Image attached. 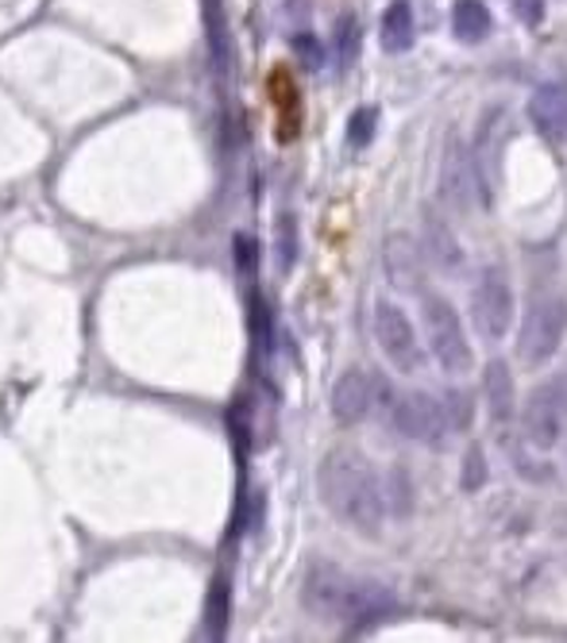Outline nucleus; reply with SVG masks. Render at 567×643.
<instances>
[{
	"label": "nucleus",
	"mask_w": 567,
	"mask_h": 643,
	"mask_svg": "<svg viewBox=\"0 0 567 643\" xmlns=\"http://www.w3.org/2000/svg\"><path fill=\"white\" fill-rule=\"evenodd\" d=\"M317 493L324 509L359 536H378L387 521V501H382V478L352 448H332L317 466Z\"/></svg>",
	"instance_id": "obj_1"
},
{
	"label": "nucleus",
	"mask_w": 567,
	"mask_h": 643,
	"mask_svg": "<svg viewBox=\"0 0 567 643\" xmlns=\"http://www.w3.org/2000/svg\"><path fill=\"white\" fill-rule=\"evenodd\" d=\"M302 605L312 617L347 628H370L394 612V594L378 582H363L332 562H312L302 582Z\"/></svg>",
	"instance_id": "obj_2"
},
{
	"label": "nucleus",
	"mask_w": 567,
	"mask_h": 643,
	"mask_svg": "<svg viewBox=\"0 0 567 643\" xmlns=\"http://www.w3.org/2000/svg\"><path fill=\"white\" fill-rule=\"evenodd\" d=\"M370 382H375V408L382 420L394 428L398 436L413 443H428V448H440L448 436V420L445 408H440V397L425 390H398L387 374L370 370Z\"/></svg>",
	"instance_id": "obj_3"
},
{
	"label": "nucleus",
	"mask_w": 567,
	"mask_h": 643,
	"mask_svg": "<svg viewBox=\"0 0 567 643\" xmlns=\"http://www.w3.org/2000/svg\"><path fill=\"white\" fill-rule=\"evenodd\" d=\"M421 317H425L428 350H433V359L440 362V370H445V374H468V370L475 367V350H471L456 305L440 294H425L421 297Z\"/></svg>",
	"instance_id": "obj_4"
},
{
	"label": "nucleus",
	"mask_w": 567,
	"mask_h": 643,
	"mask_svg": "<svg viewBox=\"0 0 567 643\" xmlns=\"http://www.w3.org/2000/svg\"><path fill=\"white\" fill-rule=\"evenodd\" d=\"M567 335V301L556 294H536L525 309V320H521L518 332V355L529 367H541L559 350Z\"/></svg>",
	"instance_id": "obj_5"
},
{
	"label": "nucleus",
	"mask_w": 567,
	"mask_h": 643,
	"mask_svg": "<svg viewBox=\"0 0 567 643\" xmlns=\"http://www.w3.org/2000/svg\"><path fill=\"white\" fill-rule=\"evenodd\" d=\"M521 428H525V443L536 451H548L564 440L567 432V370L548 382H541L529 393L525 408H521Z\"/></svg>",
	"instance_id": "obj_6"
},
{
	"label": "nucleus",
	"mask_w": 567,
	"mask_h": 643,
	"mask_svg": "<svg viewBox=\"0 0 567 643\" xmlns=\"http://www.w3.org/2000/svg\"><path fill=\"white\" fill-rule=\"evenodd\" d=\"M375 340L398 374H421L425 370V343H421L413 320L405 317V309H398L394 301L375 305Z\"/></svg>",
	"instance_id": "obj_7"
},
{
	"label": "nucleus",
	"mask_w": 567,
	"mask_h": 643,
	"mask_svg": "<svg viewBox=\"0 0 567 643\" xmlns=\"http://www.w3.org/2000/svg\"><path fill=\"white\" fill-rule=\"evenodd\" d=\"M471 324L483 340L498 343L513 324V285L501 270H483L471 289Z\"/></svg>",
	"instance_id": "obj_8"
},
{
	"label": "nucleus",
	"mask_w": 567,
	"mask_h": 643,
	"mask_svg": "<svg viewBox=\"0 0 567 643\" xmlns=\"http://www.w3.org/2000/svg\"><path fill=\"white\" fill-rule=\"evenodd\" d=\"M440 193H445V201L452 204L456 212H468L471 209V197H475V193L483 197L475 158H471V151L463 147L460 135H448V143H445V163H440Z\"/></svg>",
	"instance_id": "obj_9"
},
{
	"label": "nucleus",
	"mask_w": 567,
	"mask_h": 643,
	"mask_svg": "<svg viewBox=\"0 0 567 643\" xmlns=\"http://www.w3.org/2000/svg\"><path fill=\"white\" fill-rule=\"evenodd\" d=\"M329 408H332V420L344 424V428L367 420L370 408H375V382H370V370H359V367L344 370V374L336 378V385H332Z\"/></svg>",
	"instance_id": "obj_10"
},
{
	"label": "nucleus",
	"mask_w": 567,
	"mask_h": 643,
	"mask_svg": "<svg viewBox=\"0 0 567 643\" xmlns=\"http://www.w3.org/2000/svg\"><path fill=\"white\" fill-rule=\"evenodd\" d=\"M382 266H387L390 285L405 289V294H421V282H425V251L417 247V239L394 231L382 243Z\"/></svg>",
	"instance_id": "obj_11"
},
{
	"label": "nucleus",
	"mask_w": 567,
	"mask_h": 643,
	"mask_svg": "<svg viewBox=\"0 0 567 643\" xmlns=\"http://www.w3.org/2000/svg\"><path fill=\"white\" fill-rule=\"evenodd\" d=\"M529 123L552 143H567V82H548L529 97Z\"/></svg>",
	"instance_id": "obj_12"
},
{
	"label": "nucleus",
	"mask_w": 567,
	"mask_h": 643,
	"mask_svg": "<svg viewBox=\"0 0 567 643\" xmlns=\"http://www.w3.org/2000/svg\"><path fill=\"white\" fill-rule=\"evenodd\" d=\"M425 262H433L436 270H445V274H460L463 270V247L460 239L452 236L445 216H436L433 209L425 212Z\"/></svg>",
	"instance_id": "obj_13"
},
{
	"label": "nucleus",
	"mask_w": 567,
	"mask_h": 643,
	"mask_svg": "<svg viewBox=\"0 0 567 643\" xmlns=\"http://www.w3.org/2000/svg\"><path fill=\"white\" fill-rule=\"evenodd\" d=\"M483 393H486V405H491V420L494 424H506L513 420L518 413V390H513V374H510V362H486L483 370Z\"/></svg>",
	"instance_id": "obj_14"
},
{
	"label": "nucleus",
	"mask_w": 567,
	"mask_h": 643,
	"mask_svg": "<svg viewBox=\"0 0 567 643\" xmlns=\"http://www.w3.org/2000/svg\"><path fill=\"white\" fill-rule=\"evenodd\" d=\"M413 9L410 0H394L387 12H382V50H390V55H402V50L413 47Z\"/></svg>",
	"instance_id": "obj_15"
},
{
	"label": "nucleus",
	"mask_w": 567,
	"mask_h": 643,
	"mask_svg": "<svg viewBox=\"0 0 567 643\" xmlns=\"http://www.w3.org/2000/svg\"><path fill=\"white\" fill-rule=\"evenodd\" d=\"M491 27H494V20L483 0H456L452 4V32L460 35L463 43H483L486 35H491Z\"/></svg>",
	"instance_id": "obj_16"
},
{
	"label": "nucleus",
	"mask_w": 567,
	"mask_h": 643,
	"mask_svg": "<svg viewBox=\"0 0 567 643\" xmlns=\"http://www.w3.org/2000/svg\"><path fill=\"white\" fill-rule=\"evenodd\" d=\"M247 324H251V340H256L259 355L274 350V312L259 289H251V297H247Z\"/></svg>",
	"instance_id": "obj_17"
},
{
	"label": "nucleus",
	"mask_w": 567,
	"mask_h": 643,
	"mask_svg": "<svg viewBox=\"0 0 567 643\" xmlns=\"http://www.w3.org/2000/svg\"><path fill=\"white\" fill-rule=\"evenodd\" d=\"M382 501H387V513L410 516V509H413V481H410V474H405L402 466H394V471L382 478Z\"/></svg>",
	"instance_id": "obj_18"
},
{
	"label": "nucleus",
	"mask_w": 567,
	"mask_h": 643,
	"mask_svg": "<svg viewBox=\"0 0 567 643\" xmlns=\"http://www.w3.org/2000/svg\"><path fill=\"white\" fill-rule=\"evenodd\" d=\"M440 408H445L448 432H468L471 420H475V397L468 390H448L440 397Z\"/></svg>",
	"instance_id": "obj_19"
},
{
	"label": "nucleus",
	"mask_w": 567,
	"mask_h": 643,
	"mask_svg": "<svg viewBox=\"0 0 567 643\" xmlns=\"http://www.w3.org/2000/svg\"><path fill=\"white\" fill-rule=\"evenodd\" d=\"M205 24H209V43H213V58L221 62V70H228L232 66V43H228V27H224L221 0H205Z\"/></svg>",
	"instance_id": "obj_20"
},
{
	"label": "nucleus",
	"mask_w": 567,
	"mask_h": 643,
	"mask_svg": "<svg viewBox=\"0 0 567 643\" xmlns=\"http://www.w3.org/2000/svg\"><path fill=\"white\" fill-rule=\"evenodd\" d=\"M205 620H209V635H224V628H228V582L224 579H216L213 590H209Z\"/></svg>",
	"instance_id": "obj_21"
},
{
	"label": "nucleus",
	"mask_w": 567,
	"mask_h": 643,
	"mask_svg": "<svg viewBox=\"0 0 567 643\" xmlns=\"http://www.w3.org/2000/svg\"><path fill=\"white\" fill-rule=\"evenodd\" d=\"M375 123H378V108H355L352 120H347V143L355 151H363L375 139Z\"/></svg>",
	"instance_id": "obj_22"
},
{
	"label": "nucleus",
	"mask_w": 567,
	"mask_h": 643,
	"mask_svg": "<svg viewBox=\"0 0 567 643\" xmlns=\"http://www.w3.org/2000/svg\"><path fill=\"white\" fill-rule=\"evenodd\" d=\"M336 50H340V62L352 66L359 58V20L355 16H340L336 24Z\"/></svg>",
	"instance_id": "obj_23"
},
{
	"label": "nucleus",
	"mask_w": 567,
	"mask_h": 643,
	"mask_svg": "<svg viewBox=\"0 0 567 643\" xmlns=\"http://www.w3.org/2000/svg\"><path fill=\"white\" fill-rule=\"evenodd\" d=\"M294 262H297V221L294 216H282L279 221V266L290 274Z\"/></svg>",
	"instance_id": "obj_24"
},
{
	"label": "nucleus",
	"mask_w": 567,
	"mask_h": 643,
	"mask_svg": "<svg viewBox=\"0 0 567 643\" xmlns=\"http://www.w3.org/2000/svg\"><path fill=\"white\" fill-rule=\"evenodd\" d=\"M486 459H483V448H471L468 451V459H463V478H460V486L468 489V493H475V489H483L486 486Z\"/></svg>",
	"instance_id": "obj_25"
},
{
	"label": "nucleus",
	"mask_w": 567,
	"mask_h": 643,
	"mask_svg": "<svg viewBox=\"0 0 567 643\" xmlns=\"http://www.w3.org/2000/svg\"><path fill=\"white\" fill-rule=\"evenodd\" d=\"M290 47H294V55L305 62V70H321V66H324V47L317 43V35H309V32L294 35V39H290Z\"/></svg>",
	"instance_id": "obj_26"
},
{
	"label": "nucleus",
	"mask_w": 567,
	"mask_h": 643,
	"mask_svg": "<svg viewBox=\"0 0 567 643\" xmlns=\"http://www.w3.org/2000/svg\"><path fill=\"white\" fill-rule=\"evenodd\" d=\"M232 247H236V270H239V274L256 277V270H259V243H256V239L239 231V236L232 239Z\"/></svg>",
	"instance_id": "obj_27"
},
{
	"label": "nucleus",
	"mask_w": 567,
	"mask_h": 643,
	"mask_svg": "<svg viewBox=\"0 0 567 643\" xmlns=\"http://www.w3.org/2000/svg\"><path fill=\"white\" fill-rule=\"evenodd\" d=\"M513 4V16L521 20V24L536 27L544 20V12H548V0H510Z\"/></svg>",
	"instance_id": "obj_28"
}]
</instances>
